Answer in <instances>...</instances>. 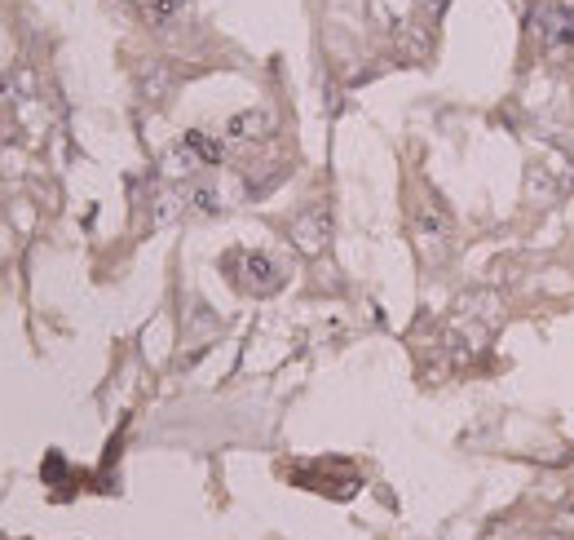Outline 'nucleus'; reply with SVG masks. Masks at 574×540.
Segmentation results:
<instances>
[{
  "label": "nucleus",
  "instance_id": "39448f33",
  "mask_svg": "<svg viewBox=\"0 0 574 540\" xmlns=\"http://www.w3.org/2000/svg\"><path fill=\"white\" fill-rule=\"evenodd\" d=\"M243 283H252V288H274V266L265 262V258H243Z\"/></svg>",
  "mask_w": 574,
  "mask_h": 540
},
{
  "label": "nucleus",
  "instance_id": "7ed1b4c3",
  "mask_svg": "<svg viewBox=\"0 0 574 540\" xmlns=\"http://www.w3.org/2000/svg\"><path fill=\"white\" fill-rule=\"evenodd\" d=\"M416 240H420V249L429 253V258H438L442 249H447V240H451V226H447V217L442 213H416Z\"/></svg>",
  "mask_w": 574,
  "mask_h": 540
},
{
  "label": "nucleus",
  "instance_id": "f03ea898",
  "mask_svg": "<svg viewBox=\"0 0 574 540\" xmlns=\"http://www.w3.org/2000/svg\"><path fill=\"white\" fill-rule=\"evenodd\" d=\"M292 240H296V249H301V253H323V249H327V240H332V217H327L323 209L301 213V217L292 222Z\"/></svg>",
  "mask_w": 574,
  "mask_h": 540
},
{
  "label": "nucleus",
  "instance_id": "f257e3e1",
  "mask_svg": "<svg viewBox=\"0 0 574 540\" xmlns=\"http://www.w3.org/2000/svg\"><path fill=\"white\" fill-rule=\"evenodd\" d=\"M530 36H535V45H539L544 58H562L574 40V18L557 0H544V4H535V13H530Z\"/></svg>",
  "mask_w": 574,
  "mask_h": 540
},
{
  "label": "nucleus",
  "instance_id": "20e7f679",
  "mask_svg": "<svg viewBox=\"0 0 574 540\" xmlns=\"http://www.w3.org/2000/svg\"><path fill=\"white\" fill-rule=\"evenodd\" d=\"M182 9H186V0H141V13H146V22H155V27L173 22Z\"/></svg>",
  "mask_w": 574,
  "mask_h": 540
}]
</instances>
